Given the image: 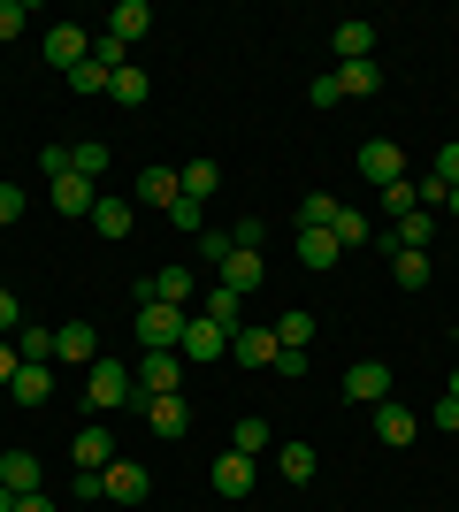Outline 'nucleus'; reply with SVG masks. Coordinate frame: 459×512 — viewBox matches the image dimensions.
<instances>
[{"label": "nucleus", "instance_id": "nucleus-3", "mask_svg": "<svg viewBox=\"0 0 459 512\" xmlns=\"http://www.w3.org/2000/svg\"><path fill=\"white\" fill-rule=\"evenodd\" d=\"M230 337H238V329H222V321L192 314V321H184V344H176V352H184L192 367H215V360H230Z\"/></svg>", "mask_w": 459, "mask_h": 512}, {"label": "nucleus", "instance_id": "nucleus-53", "mask_svg": "<svg viewBox=\"0 0 459 512\" xmlns=\"http://www.w3.org/2000/svg\"><path fill=\"white\" fill-rule=\"evenodd\" d=\"M444 398H459V367H452V383H444Z\"/></svg>", "mask_w": 459, "mask_h": 512}, {"label": "nucleus", "instance_id": "nucleus-28", "mask_svg": "<svg viewBox=\"0 0 459 512\" xmlns=\"http://www.w3.org/2000/svg\"><path fill=\"white\" fill-rule=\"evenodd\" d=\"M8 344H16L23 367H54V329H16Z\"/></svg>", "mask_w": 459, "mask_h": 512}, {"label": "nucleus", "instance_id": "nucleus-49", "mask_svg": "<svg viewBox=\"0 0 459 512\" xmlns=\"http://www.w3.org/2000/svg\"><path fill=\"white\" fill-rule=\"evenodd\" d=\"M16 214H23V192H16V184H0V230H8Z\"/></svg>", "mask_w": 459, "mask_h": 512}, {"label": "nucleus", "instance_id": "nucleus-16", "mask_svg": "<svg viewBox=\"0 0 459 512\" xmlns=\"http://www.w3.org/2000/svg\"><path fill=\"white\" fill-rule=\"evenodd\" d=\"M329 46H337V62H375V23H337Z\"/></svg>", "mask_w": 459, "mask_h": 512}, {"label": "nucleus", "instance_id": "nucleus-42", "mask_svg": "<svg viewBox=\"0 0 459 512\" xmlns=\"http://www.w3.org/2000/svg\"><path fill=\"white\" fill-rule=\"evenodd\" d=\"M429 428H437V436H459V398H437V406H429Z\"/></svg>", "mask_w": 459, "mask_h": 512}, {"label": "nucleus", "instance_id": "nucleus-36", "mask_svg": "<svg viewBox=\"0 0 459 512\" xmlns=\"http://www.w3.org/2000/svg\"><path fill=\"white\" fill-rule=\"evenodd\" d=\"M337 214H345V207H337V199H329V192H314V199H306V207H299V230H329Z\"/></svg>", "mask_w": 459, "mask_h": 512}, {"label": "nucleus", "instance_id": "nucleus-4", "mask_svg": "<svg viewBox=\"0 0 459 512\" xmlns=\"http://www.w3.org/2000/svg\"><path fill=\"white\" fill-rule=\"evenodd\" d=\"M131 375H138V390H146V398H176V390H184V352H146Z\"/></svg>", "mask_w": 459, "mask_h": 512}, {"label": "nucleus", "instance_id": "nucleus-13", "mask_svg": "<svg viewBox=\"0 0 459 512\" xmlns=\"http://www.w3.org/2000/svg\"><path fill=\"white\" fill-rule=\"evenodd\" d=\"M276 352H284L276 329H238V337H230V360L238 367H276Z\"/></svg>", "mask_w": 459, "mask_h": 512}, {"label": "nucleus", "instance_id": "nucleus-21", "mask_svg": "<svg viewBox=\"0 0 459 512\" xmlns=\"http://www.w3.org/2000/svg\"><path fill=\"white\" fill-rule=\"evenodd\" d=\"M108 153H115V146H100V138H77V146H69V176L100 184V176H108Z\"/></svg>", "mask_w": 459, "mask_h": 512}, {"label": "nucleus", "instance_id": "nucleus-23", "mask_svg": "<svg viewBox=\"0 0 459 512\" xmlns=\"http://www.w3.org/2000/svg\"><path fill=\"white\" fill-rule=\"evenodd\" d=\"M215 490L222 497H245V490H253V459H245V451H222V459H215Z\"/></svg>", "mask_w": 459, "mask_h": 512}, {"label": "nucleus", "instance_id": "nucleus-18", "mask_svg": "<svg viewBox=\"0 0 459 512\" xmlns=\"http://www.w3.org/2000/svg\"><path fill=\"white\" fill-rule=\"evenodd\" d=\"M8 398H16V406H31V413H39L46 398H54V367H23L16 383H8Z\"/></svg>", "mask_w": 459, "mask_h": 512}, {"label": "nucleus", "instance_id": "nucleus-40", "mask_svg": "<svg viewBox=\"0 0 459 512\" xmlns=\"http://www.w3.org/2000/svg\"><path fill=\"white\" fill-rule=\"evenodd\" d=\"M169 222H176V230H207V207H199V199H176V207H169Z\"/></svg>", "mask_w": 459, "mask_h": 512}, {"label": "nucleus", "instance_id": "nucleus-52", "mask_svg": "<svg viewBox=\"0 0 459 512\" xmlns=\"http://www.w3.org/2000/svg\"><path fill=\"white\" fill-rule=\"evenodd\" d=\"M0 512H16V490H0Z\"/></svg>", "mask_w": 459, "mask_h": 512}, {"label": "nucleus", "instance_id": "nucleus-11", "mask_svg": "<svg viewBox=\"0 0 459 512\" xmlns=\"http://www.w3.org/2000/svg\"><path fill=\"white\" fill-rule=\"evenodd\" d=\"M46 192H54V214H85L92 222V207H100V184H85V176H54Z\"/></svg>", "mask_w": 459, "mask_h": 512}, {"label": "nucleus", "instance_id": "nucleus-5", "mask_svg": "<svg viewBox=\"0 0 459 512\" xmlns=\"http://www.w3.org/2000/svg\"><path fill=\"white\" fill-rule=\"evenodd\" d=\"M391 398V367L383 360H352L345 367V406H383Z\"/></svg>", "mask_w": 459, "mask_h": 512}, {"label": "nucleus", "instance_id": "nucleus-34", "mask_svg": "<svg viewBox=\"0 0 459 512\" xmlns=\"http://www.w3.org/2000/svg\"><path fill=\"white\" fill-rule=\"evenodd\" d=\"M329 237H337V245H345V253H360V245H368V214H337V222H329Z\"/></svg>", "mask_w": 459, "mask_h": 512}, {"label": "nucleus", "instance_id": "nucleus-8", "mask_svg": "<svg viewBox=\"0 0 459 512\" xmlns=\"http://www.w3.org/2000/svg\"><path fill=\"white\" fill-rule=\"evenodd\" d=\"M46 62L62 69H77V62H92V31H77V23H54V31H46Z\"/></svg>", "mask_w": 459, "mask_h": 512}, {"label": "nucleus", "instance_id": "nucleus-48", "mask_svg": "<svg viewBox=\"0 0 459 512\" xmlns=\"http://www.w3.org/2000/svg\"><path fill=\"white\" fill-rule=\"evenodd\" d=\"M429 176H444V184H459V146H437V169Z\"/></svg>", "mask_w": 459, "mask_h": 512}, {"label": "nucleus", "instance_id": "nucleus-41", "mask_svg": "<svg viewBox=\"0 0 459 512\" xmlns=\"http://www.w3.org/2000/svg\"><path fill=\"white\" fill-rule=\"evenodd\" d=\"M306 100H314V107H337V100H345V85H337V69H322V77L306 85Z\"/></svg>", "mask_w": 459, "mask_h": 512}, {"label": "nucleus", "instance_id": "nucleus-31", "mask_svg": "<svg viewBox=\"0 0 459 512\" xmlns=\"http://www.w3.org/2000/svg\"><path fill=\"white\" fill-rule=\"evenodd\" d=\"M268 444H276V428H268L261 413H245V421L230 428V451H245V459H253V451H268Z\"/></svg>", "mask_w": 459, "mask_h": 512}, {"label": "nucleus", "instance_id": "nucleus-38", "mask_svg": "<svg viewBox=\"0 0 459 512\" xmlns=\"http://www.w3.org/2000/svg\"><path fill=\"white\" fill-rule=\"evenodd\" d=\"M383 207H391V222L398 214H414L421 199H414V176H398V184H383Z\"/></svg>", "mask_w": 459, "mask_h": 512}, {"label": "nucleus", "instance_id": "nucleus-46", "mask_svg": "<svg viewBox=\"0 0 459 512\" xmlns=\"http://www.w3.org/2000/svg\"><path fill=\"white\" fill-rule=\"evenodd\" d=\"M8 329H23V299L16 291H0V337H8Z\"/></svg>", "mask_w": 459, "mask_h": 512}, {"label": "nucleus", "instance_id": "nucleus-2", "mask_svg": "<svg viewBox=\"0 0 459 512\" xmlns=\"http://www.w3.org/2000/svg\"><path fill=\"white\" fill-rule=\"evenodd\" d=\"M184 321H192V314H184V306H138V321H131V337L138 344H146V352H176V344H184Z\"/></svg>", "mask_w": 459, "mask_h": 512}, {"label": "nucleus", "instance_id": "nucleus-27", "mask_svg": "<svg viewBox=\"0 0 459 512\" xmlns=\"http://www.w3.org/2000/svg\"><path fill=\"white\" fill-rule=\"evenodd\" d=\"M299 260H306V268H337V260H345V245H337L329 230H299Z\"/></svg>", "mask_w": 459, "mask_h": 512}, {"label": "nucleus", "instance_id": "nucleus-35", "mask_svg": "<svg viewBox=\"0 0 459 512\" xmlns=\"http://www.w3.org/2000/svg\"><path fill=\"white\" fill-rule=\"evenodd\" d=\"M92 62H100V69L115 77V69H131V46L115 39V31H100V39H92Z\"/></svg>", "mask_w": 459, "mask_h": 512}, {"label": "nucleus", "instance_id": "nucleus-9", "mask_svg": "<svg viewBox=\"0 0 459 512\" xmlns=\"http://www.w3.org/2000/svg\"><path fill=\"white\" fill-rule=\"evenodd\" d=\"M54 360L92 367V360H100V329H92V321H62V329H54Z\"/></svg>", "mask_w": 459, "mask_h": 512}, {"label": "nucleus", "instance_id": "nucleus-1", "mask_svg": "<svg viewBox=\"0 0 459 512\" xmlns=\"http://www.w3.org/2000/svg\"><path fill=\"white\" fill-rule=\"evenodd\" d=\"M131 390H138V375L123 360H108V352H100V360L85 367V406L92 413H115V406H131Z\"/></svg>", "mask_w": 459, "mask_h": 512}, {"label": "nucleus", "instance_id": "nucleus-20", "mask_svg": "<svg viewBox=\"0 0 459 512\" xmlns=\"http://www.w3.org/2000/svg\"><path fill=\"white\" fill-rule=\"evenodd\" d=\"M414 406H391V398H383V406H375V436H383V444H414Z\"/></svg>", "mask_w": 459, "mask_h": 512}, {"label": "nucleus", "instance_id": "nucleus-24", "mask_svg": "<svg viewBox=\"0 0 459 512\" xmlns=\"http://www.w3.org/2000/svg\"><path fill=\"white\" fill-rule=\"evenodd\" d=\"M108 31H115V39H123V46H138V39H146V31H153V8H146V0H123V8H115V16H108Z\"/></svg>", "mask_w": 459, "mask_h": 512}, {"label": "nucleus", "instance_id": "nucleus-22", "mask_svg": "<svg viewBox=\"0 0 459 512\" xmlns=\"http://www.w3.org/2000/svg\"><path fill=\"white\" fill-rule=\"evenodd\" d=\"M261 276H268V268H261V253H238V245H230V260H222V276H215V283H230V291L245 299V291H253Z\"/></svg>", "mask_w": 459, "mask_h": 512}, {"label": "nucleus", "instance_id": "nucleus-6", "mask_svg": "<svg viewBox=\"0 0 459 512\" xmlns=\"http://www.w3.org/2000/svg\"><path fill=\"white\" fill-rule=\"evenodd\" d=\"M360 176H368L375 192H383V184H398V176H406V146H391V138H368V146H360Z\"/></svg>", "mask_w": 459, "mask_h": 512}, {"label": "nucleus", "instance_id": "nucleus-37", "mask_svg": "<svg viewBox=\"0 0 459 512\" xmlns=\"http://www.w3.org/2000/svg\"><path fill=\"white\" fill-rule=\"evenodd\" d=\"M261 237H268L261 214H238V222H230V245H238V253H261Z\"/></svg>", "mask_w": 459, "mask_h": 512}, {"label": "nucleus", "instance_id": "nucleus-19", "mask_svg": "<svg viewBox=\"0 0 459 512\" xmlns=\"http://www.w3.org/2000/svg\"><path fill=\"white\" fill-rule=\"evenodd\" d=\"M238 291H230V283H207V291H199V306H192V314H207V321H222V329H238Z\"/></svg>", "mask_w": 459, "mask_h": 512}, {"label": "nucleus", "instance_id": "nucleus-43", "mask_svg": "<svg viewBox=\"0 0 459 512\" xmlns=\"http://www.w3.org/2000/svg\"><path fill=\"white\" fill-rule=\"evenodd\" d=\"M199 260H215V268H222V260H230V230H199Z\"/></svg>", "mask_w": 459, "mask_h": 512}, {"label": "nucleus", "instance_id": "nucleus-30", "mask_svg": "<svg viewBox=\"0 0 459 512\" xmlns=\"http://www.w3.org/2000/svg\"><path fill=\"white\" fill-rule=\"evenodd\" d=\"M276 474H284L291 490H299V482H314V444H276Z\"/></svg>", "mask_w": 459, "mask_h": 512}, {"label": "nucleus", "instance_id": "nucleus-39", "mask_svg": "<svg viewBox=\"0 0 459 512\" xmlns=\"http://www.w3.org/2000/svg\"><path fill=\"white\" fill-rule=\"evenodd\" d=\"M69 92H108V69H100V62H77V69H69Z\"/></svg>", "mask_w": 459, "mask_h": 512}, {"label": "nucleus", "instance_id": "nucleus-10", "mask_svg": "<svg viewBox=\"0 0 459 512\" xmlns=\"http://www.w3.org/2000/svg\"><path fill=\"white\" fill-rule=\"evenodd\" d=\"M69 459H77V474H108V467H115V444H108V428H100V421H92V428H77Z\"/></svg>", "mask_w": 459, "mask_h": 512}, {"label": "nucleus", "instance_id": "nucleus-47", "mask_svg": "<svg viewBox=\"0 0 459 512\" xmlns=\"http://www.w3.org/2000/svg\"><path fill=\"white\" fill-rule=\"evenodd\" d=\"M16 375H23V360H16V344H8V337H0V390H8V383H16Z\"/></svg>", "mask_w": 459, "mask_h": 512}, {"label": "nucleus", "instance_id": "nucleus-45", "mask_svg": "<svg viewBox=\"0 0 459 512\" xmlns=\"http://www.w3.org/2000/svg\"><path fill=\"white\" fill-rule=\"evenodd\" d=\"M39 169H46V184H54V176H69V146H39Z\"/></svg>", "mask_w": 459, "mask_h": 512}, {"label": "nucleus", "instance_id": "nucleus-29", "mask_svg": "<svg viewBox=\"0 0 459 512\" xmlns=\"http://www.w3.org/2000/svg\"><path fill=\"white\" fill-rule=\"evenodd\" d=\"M268 329H276V344H284V352H306V344H314V314H299V306H291V314H276Z\"/></svg>", "mask_w": 459, "mask_h": 512}, {"label": "nucleus", "instance_id": "nucleus-25", "mask_svg": "<svg viewBox=\"0 0 459 512\" xmlns=\"http://www.w3.org/2000/svg\"><path fill=\"white\" fill-rule=\"evenodd\" d=\"M146 92H153V77H146L138 62H131V69H115V77H108V100H115V107H146Z\"/></svg>", "mask_w": 459, "mask_h": 512}, {"label": "nucleus", "instance_id": "nucleus-7", "mask_svg": "<svg viewBox=\"0 0 459 512\" xmlns=\"http://www.w3.org/2000/svg\"><path fill=\"white\" fill-rule=\"evenodd\" d=\"M100 482H108V505H146V497H153V474L138 467V459H115Z\"/></svg>", "mask_w": 459, "mask_h": 512}, {"label": "nucleus", "instance_id": "nucleus-32", "mask_svg": "<svg viewBox=\"0 0 459 512\" xmlns=\"http://www.w3.org/2000/svg\"><path fill=\"white\" fill-rule=\"evenodd\" d=\"M391 276H398V291H429V253H391Z\"/></svg>", "mask_w": 459, "mask_h": 512}, {"label": "nucleus", "instance_id": "nucleus-15", "mask_svg": "<svg viewBox=\"0 0 459 512\" xmlns=\"http://www.w3.org/2000/svg\"><path fill=\"white\" fill-rule=\"evenodd\" d=\"M138 199H146V207H176V199H184V176L153 161V169H138Z\"/></svg>", "mask_w": 459, "mask_h": 512}, {"label": "nucleus", "instance_id": "nucleus-12", "mask_svg": "<svg viewBox=\"0 0 459 512\" xmlns=\"http://www.w3.org/2000/svg\"><path fill=\"white\" fill-rule=\"evenodd\" d=\"M131 222H138V207H131V199L100 192V207H92V230L108 237V245H123V237H131Z\"/></svg>", "mask_w": 459, "mask_h": 512}, {"label": "nucleus", "instance_id": "nucleus-50", "mask_svg": "<svg viewBox=\"0 0 459 512\" xmlns=\"http://www.w3.org/2000/svg\"><path fill=\"white\" fill-rule=\"evenodd\" d=\"M16 512H54V505H46V490H31V497H16Z\"/></svg>", "mask_w": 459, "mask_h": 512}, {"label": "nucleus", "instance_id": "nucleus-14", "mask_svg": "<svg viewBox=\"0 0 459 512\" xmlns=\"http://www.w3.org/2000/svg\"><path fill=\"white\" fill-rule=\"evenodd\" d=\"M146 421H153V436H161V444H176V436L192 428V406H184V398H146Z\"/></svg>", "mask_w": 459, "mask_h": 512}, {"label": "nucleus", "instance_id": "nucleus-33", "mask_svg": "<svg viewBox=\"0 0 459 512\" xmlns=\"http://www.w3.org/2000/svg\"><path fill=\"white\" fill-rule=\"evenodd\" d=\"M176 176H184V199H199V207L222 192V169H215V161H192V169H176Z\"/></svg>", "mask_w": 459, "mask_h": 512}, {"label": "nucleus", "instance_id": "nucleus-44", "mask_svg": "<svg viewBox=\"0 0 459 512\" xmlns=\"http://www.w3.org/2000/svg\"><path fill=\"white\" fill-rule=\"evenodd\" d=\"M23 23H31V8H23V0H0V39H16Z\"/></svg>", "mask_w": 459, "mask_h": 512}, {"label": "nucleus", "instance_id": "nucleus-51", "mask_svg": "<svg viewBox=\"0 0 459 512\" xmlns=\"http://www.w3.org/2000/svg\"><path fill=\"white\" fill-rule=\"evenodd\" d=\"M444 214H452V222H459V184H452V199H444Z\"/></svg>", "mask_w": 459, "mask_h": 512}, {"label": "nucleus", "instance_id": "nucleus-17", "mask_svg": "<svg viewBox=\"0 0 459 512\" xmlns=\"http://www.w3.org/2000/svg\"><path fill=\"white\" fill-rule=\"evenodd\" d=\"M0 490L31 497V490H39V459H31V451H0Z\"/></svg>", "mask_w": 459, "mask_h": 512}, {"label": "nucleus", "instance_id": "nucleus-26", "mask_svg": "<svg viewBox=\"0 0 459 512\" xmlns=\"http://www.w3.org/2000/svg\"><path fill=\"white\" fill-rule=\"evenodd\" d=\"M337 85H345V100H368V92H383V69L375 62H337Z\"/></svg>", "mask_w": 459, "mask_h": 512}]
</instances>
